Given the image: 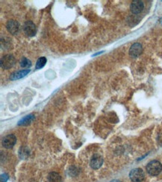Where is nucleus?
<instances>
[{"instance_id": "obj_1", "label": "nucleus", "mask_w": 162, "mask_h": 182, "mask_svg": "<svg viewBox=\"0 0 162 182\" xmlns=\"http://www.w3.org/2000/svg\"><path fill=\"white\" fill-rule=\"evenodd\" d=\"M162 170V165L158 160H152L146 166V171L149 175H158Z\"/></svg>"}, {"instance_id": "obj_2", "label": "nucleus", "mask_w": 162, "mask_h": 182, "mask_svg": "<svg viewBox=\"0 0 162 182\" xmlns=\"http://www.w3.org/2000/svg\"><path fill=\"white\" fill-rule=\"evenodd\" d=\"M16 63V59L12 55H5L1 58V67L5 69L13 67Z\"/></svg>"}, {"instance_id": "obj_3", "label": "nucleus", "mask_w": 162, "mask_h": 182, "mask_svg": "<svg viewBox=\"0 0 162 182\" xmlns=\"http://www.w3.org/2000/svg\"><path fill=\"white\" fill-rule=\"evenodd\" d=\"M129 177L133 182H141L144 179V173L140 168H136L130 172Z\"/></svg>"}, {"instance_id": "obj_4", "label": "nucleus", "mask_w": 162, "mask_h": 182, "mask_svg": "<svg viewBox=\"0 0 162 182\" xmlns=\"http://www.w3.org/2000/svg\"><path fill=\"white\" fill-rule=\"evenodd\" d=\"M23 31L26 34V36L28 37H33L35 35L37 32V28H36L35 25L34 24V22L32 21H26L23 26Z\"/></svg>"}, {"instance_id": "obj_5", "label": "nucleus", "mask_w": 162, "mask_h": 182, "mask_svg": "<svg viewBox=\"0 0 162 182\" xmlns=\"http://www.w3.org/2000/svg\"><path fill=\"white\" fill-rule=\"evenodd\" d=\"M17 142V138L14 134H8L2 140V146L6 149H11Z\"/></svg>"}, {"instance_id": "obj_6", "label": "nucleus", "mask_w": 162, "mask_h": 182, "mask_svg": "<svg viewBox=\"0 0 162 182\" xmlns=\"http://www.w3.org/2000/svg\"><path fill=\"white\" fill-rule=\"evenodd\" d=\"M103 164V157L99 154H93L90 160V166L93 169H97L102 166Z\"/></svg>"}, {"instance_id": "obj_7", "label": "nucleus", "mask_w": 162, "mask_h": 182, "mask_svg": "<svg viewBox=\"0 0 162 182\" xmlns=\"http://www.w3.org/2000/svg\"><path fill=\"white\" fill-rule=\"evenodd\" d=\"M144 2L142 1H139V0H136V1H133L131 4L130 9L131 11L133 13H140L143 10H144Z\"/></svg>"}, {"instance_id": "obj_8", "label": "nucleus", "mask_w": 162, "mask_h": 182, "mask_svg": "<svg viewBox=\"0 0 162 182\" xmlns=\"http://www.w3.org/2000/svg\"><path fill=\"white\" fill-rule=\"evenodd\" d=\"M142 51H143V47H142V45L140 43H134L129 49V55L132 58H137L141 54Z\"/></svg>"}, {"instance_id": "obj_9", "label": "nucleus", "mask_w": 162, "mask_h": 182, "mask_svg": "<svg viewBox=\"0 0 162 182\" xmlns=\"http://www.w3.org/2000/svg\"><path fill=\"white\" fill-rule=\"evenodd\" d=\"M6 28H7L8 32H10L12 34H15L18 32L20 25H19L17 21L11 20H9L7 22V25H6Z\"/></svg>"}, {"instance_id": "obj_10", "label": "nucleus", "mask_w": 162, "mask_h": 182, "mask_svg": "<svg viewBox=\"0 0 162 182\" xmlns=\"http://www.w3.org/2000/svg\"><path fill=\"white\" fill-rule=\"evenodd\" d=\"M29 73H30V69H22V70L17 71V72H14V73H13L11 75L10 78H11L12 81L17 80V79H20V78L26 76V75H28Z\"/></svg>"}, {"instance_id": "obj_11", "label": "nucleus", "mask_w": 162, "mask_h": 182, "mask_svg": "<svg viewBox=\"0 0 162 182\" xmlns=\"http://www.w3.org/2000/svg\"><path fill=\"white\" fill-rule=\"evenodd\" d=\"M34 119V116L32 115V114H30V115L26 116V117H25L23 119H21V120L19 122L18 125H26L29 124Z\"/></svg>"}, {"instance_id": "obj_12", "label": "nucleus", "mask_w": 162, "mask_h": 182, "mask_svg": "<svg viewBox=\"0 0 162 182\" xmlns=\"http://www.w3.org/2000/svg\"><path fill=\"white\" fill-rule=\"evenodd\" d=\"M48 178L49 182H61V178L59 174L56 173H49Z\"/></svg>"}, {"instance_id": "obj_13", "label": "nucleus", "mask_w": 162, "mask_h": 182, "mask_svg": "<svg viewBox=\"0 0 162 182\" xmlns=\"http://www.w3.org/2000/svg\"><path fill=\"white\" fill-rule=\"evenodd\" d=\"M47 63V58L45 57H41L39 59L37 60V63H36V69H39L43 68Z\"/></svg>"}, {"instance_id": "obj_14", "label": "nucleus", "mask_w": 162, "mask_h": 182, "mask_svg": "<svg viewBox=\"0 0 162 182\" xmlns=\"http://www.w3.org/2000/svg\"><path fill=\"white\" fill-rule=\"evenodd\" d=\"M19 155L21 158V159H25L28 156V151L26 147H21L19 152Z\"/></svg>"}, {"instance_id": "obj_15", "label": "nucleus", "mask_w": 162, "mask_h": 182, "mask_svg": "<svg viewBox=\"0 0 162 182\" xmlns=\"http://www.w3.org/2000/svg\"><path fill=\"white\" fill-rule=\"evenodd\" d=\"M20 66L23 68H29L32 66V62L28 58H22L20 61Z\"/></svg>"}, {"instance_id": "obj_16", "label": "nucleus", "mask_w": 162, "mask_h": 182, "mask_svg": "<svg viewBox=\"0 0 162 182\" xmlns=\"http://www.w3.org/2000/svg\"><path fill=\"white\" fill-rule=\"evenodd\" d=\"M7 179H8V177H7V175H5V174L1 175V181L2 182H6Z\"/></svg>"}, {"instance_id": "obj_17", "label": "nucleus", "mask_w": 162, "mask_h": 182, "mask_svg": "<svg viewBox=\"0 0 162 182\" xmlns=\"http://www.w3.org/2000/svg\"><path fill=\"white\" fill-rule=\"evenodd\" d=\"M111 182H121V181H119V180H113V181H111Z\"/></svg>"}]
</instances>
